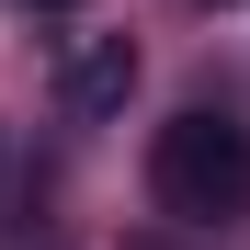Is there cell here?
<instances>
[{
  "mask_svg": "<svg viewBox=\"0 0 250 250\" xmlns=\"http://www.w3.org/2000/svg\"><path fill=\"white\" fill-rule=\"evenodd\" d=\"M148 193H159V216H182V228H239L250 216V125L228 103H182L148 137Z\"/></svg>",
  "mask_w": 250,
  "mask_h": 250,
  "instance_id": "cell-1",
  "label": "cell"
},
{
  "mask_svg": "<svg viewBox=\"0 0 250 250\" xmlns=\"http://www.w3.org/2000/svg\"><path fill=\"white\" fill-rule=\"evenodd\" d=\"M125 91H137V46L125 34H68L57 46V114L103 125V114H125Z\"/></svg>",
  "mask_w": 250,
  "mask_h": 250,
  "instance_id": "cell-2",
  "label": "cell"
},
{
  "mask_svg": "<svg viewBox=\"0 0 250 250\" xmlns=\"http://www.w3.org/2000/svg\"><path fill=\"white\" fill-rule=\"evenodd\" d=\"M34 12H68V0H34Z\"/></svg>",
  "mask_w": 250,
  "mask_h": 250,
  "instance_id": "cell-3",
  "label": "cell"
},
{
  "mask_svg": "<svg viewBox=\"0 0 250 250\" xmlns=\"http://www.w3.org/2000/svg\"><path fill=\"white\" fill-rule=\"evenodd\" d=\"M216 12H228V0H216Z\"/></svg>",
  "mask_w": 250,
  "mask_h": 250,
  "instance_id": "cell-4",
  "label": "cell"
}]
</instances>
